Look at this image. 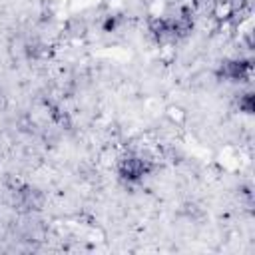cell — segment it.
<instances>
[{
  "instance_id": "6da1fadb",
  "label": "cell",
  "mask_w": 255,
  "mask_h": 255,
  "mask_svg": "<svg viewBox=\"0 0 255 255\" xmlns=\"http://www.w3.org/2000/svg\"><path fill=\"white\" fill-rule=\"evenodd\" d=\"M235 14V6L229 2V0H219L217 4H215V8H213V16L217 18V20H231V16Z\"/></svg>"
},
{
  "instance_id": "7a4b0ae2",
  "label": "cell",
  "mask_w": 255,
  "mask_h": 255,
  "mask_svg": "<svg viewBox=\"0 0 255 255\" xmlns=\"http://www.w3.org/2000/svg\"><path fill=\"white\" fill-rule=\"evenodd\" d=\"M239 106H241L247 114H251V112H253V96H251V94H245V98L239 102Z\"/></svg>"
}]
</instances>
